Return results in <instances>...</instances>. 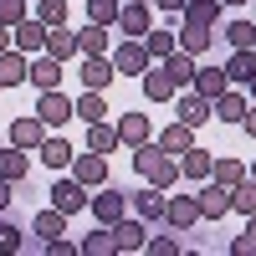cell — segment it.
Instances as JSON below:
<instances>
[{"instance_id":"1","label":"cell","mask_w":256,"mask_h":256,"mask_svg":"<svg viewBox=\"0 0 256 256\" xmlns=\"http://www.w3.org/2000/svg\"><path fill=\"white\" fill-rule=\"evenodd\" d=\"M134 169L148 180V184H159V190H169L180 180V164H174V154H164L159 144H138L134 148Z\"/></svg>"},{"instance_id":"2","label":"cell","mask_w":256,"mask_h":256,"mask_svg":"<svg viewBox=\"0 0 256 256\" xmlns=\"http://www.w3.org/2000/svg\"><path fill=\"white\" fill-rule=\"evenodd\" d=\"M195 200H200V220H220V216H230V184H220L216 174L200 184Z\"/></svg>"},{"instance_id":"3","label":"cell","mask_w":256,"mask_h":256,"mask_svg":"<svg viewBox=\"0 0 256 256\" xmlns=\"http://www.w3.org/2000/svg\"><path fill=\"white\" fill-rule=\"evenodd\" d=\"M113 67L123 72V77H144L148 72V46H144V36H128L123 46L113 52Z\"/></svg>"},{"instance_id":"4","label":"cell","mask_w":256,"mask_h":256,"mask_svg":"<svg viewBox=\"0 0 256 256\" xmlns=\"http://www.w3.org/2000/svg\"><path fill=\"white\" fill-rule=\"evenodd\" d=\"M36 118L46 123V128H62L67 118H77V108H72V102L62 98L56 88H46V92H41V102H36Z\"/></svg>"},{"instance_id":"5","label":"cell","mask_w":256,"mask_h":256,"mask_svg":"<svg viewBox=\"0 0 256 256\" xmlns=\"http://www.w3.org/2000/svg\"><path fill=\"white\" fill-rule=\"evenodd\" d=\"M174 113H180V123L200 128V123H210V118H216V102H210L205 92H184V98L174 102Z\"/></svg>"},{"instance_id":"6","label":"cell","mask_w":256,"mask_h":256,"mask_svg":"<svg viewBox=\"0 0 256 256\" xmlns=\"http://www.w3.org/2000/svg\"><path fill=\"white\" fill-rule=\"evenodd\" d=\"M174 92H180V82H174V72H169L164 62H159L154 72H144V98H148V102H169Z\"/></svg>"},{"instance_id":"7","label":"cell","mask_w":256,"mask_h":256,"mask_svg":"<svg viewBox=\"0 0 256 256\" xmlns=\"http://www.w3.org/2000/svg\"><path fill=\"white\" fill-rule=\"evenodd\" d=\"M164 220H169V230H190V226L200 220V200L195 195H174V200L164 205Z\"/></svg>"},{"instance_id":"8","label":"cell","mask_w":256,"mask_h":256,"mask_svg":"<svg viewBox=\"0 0 256 256\" xmlns=\"http://www.w3.org/2000/svg\"><path fill=\"white\" fill-rule=\"evenodd\" d=\"M52 205L67 210V216H72V210H82V205H88V184H82L77 174H72V180H56V184H52Z\"/></svg>"},{"instance_id":"9","label":"cell","mask_w":256,"mask_h":256,"mask_svg":"<svg viewBox=\"0 0 256 256\" xmlns=\"http://www.w3.org/2000/svg\"><path fill=\"white\" fill-rule=\"evenodd\" d=\"M128 210V195H118V190H102V195H92V220L98 226H118Z\"/></svg>"},{"instance_id":"10","label":"cell","mask_w":256,"mask_h":256,"mask_svg":"<svg viewBox=\"0 0 256 256\" xmlns=\"http://www.w3.org/2000/svg\"><path fill=\"white\" fill-rule=\"evenodd\" d=\"M82 88H92V92H102V88H108V82L118 77V67H113V62L108 56H82Z\"/></svg>"},{"instance_id":"11","label":"cell","mask_w":256,"mask_h":256,"mask_svg":"<svg viewBox=\"0 0 256 256\" xmlns=\"http://www.w3.org/2000/svg\"><path fill=\"white\" fill-rule=\"evenodd\" d=\"M0 82H6V88L31 82V62H26V52H20V46H6V52H0Z\"/></svg>"},{"instance_id":"12","label":"cell","mask_w":256,"mask_h":256,"mask_svg":"<svg viewBox=\"0 0 256 256\" xmlns=\"http://www.w3.org/2000/svg\"><path fill=\"white\" fill-rule=\"evenodd\" d=\"M180 174H190V180H210V174H216V154H210V148H184V154H180Z\"/></svg>"},{"instance_id":"13","label":"cell","mask_w":256,"mask_h":256,"mask_svg":"<svg viewBox=\"0 0 256 256\" xmlns=\"http://www.w3.org/2000/svg\"><path fill=\"white\" fill-rule=\"evenodd\" d=\"M154 144L164 148V154H184V148H195V128H190V123H180V118H174V123H169L164 134L154 138Z\"/></svg>"},{"instance_id":"14","label":"cell","mask_w":256,"mask_h":256,"mask_svg":"<svg viewBox=\"0 0 256 256\" xmlns=\"http://www.w3.org/2000/svg\"><path fill=\"white\" fill-rule=\"evenodd\" d=\"M72 174L88 184V190H98V184H108V164H102V159H98V148H92V154L72 159Z\"/></svg>"},{"instance_id":"15","label":"cell","mask_w":256,"mask_h":256,"mask_svg":"<svg viewBox=\"0 0 256 256\" xmlns=\"http://www.w3.org/2000/svg\"><path fill=\"white\" fill-rule=\"evenodd\" d=\"M41 138H46V123H41L36 113L10 123V144H20V148H41Z\"/></svg>"},{"instance_id":"16","label":"cell","mask_w":256,"mask_h":256,"mask_svg":"<svg viewBox=\"0 0 256 256\" xmlns=\"http://www.w3.org/2000/svg\"><path fill=\"white\" fill-rule=\"evenodd\" d=\"M118 138H123L128 148H138V144L154 138V128H148V118H144V113H123V118H118Z\"/></svg>"},{"instance_id":"17","label":"cell","mask_w":256,"mask_h":256,"mask_svg":"<svg viewBox=\"0 0 256 256\" xmlns=\"http://www.w3.org/2000/svg\"><path fill=\"white\" fill-rule=\"evenodd\" d=\"M226 77L230 82H256V46H241V52H230V62H226Z\"/></svg>"},{"instance_id":"18","label":"cell","mask_w":256,"mask_h":256,"mask_svg":"<svg viewBox=\"0 0 256 256\" xmlns=\"http://www.w3.org/2000/svg\"><path fill=\"white\" fill-rule=\"evenodd\" d=\"M31 82H36L41 92H46V88H56V82H62V56H52V52H41V56L31 62Z\"/></svg>"},{"instance_id":"19","label":"cell","mask_w":256,"mask_h":256,"mask_svg":"<svg viewBox=\"0 0 256 256\" xmlns=\"http://www.w3.org/2000/svg\"><path fill=\"white\" fill-rule=\"evenodd\" d=\"M26 169L31 164H26V154H20V144H0V180L16 184V180H26Z\"/></svg>"},{"instance_id":"20","label":"cell","mask_w":256,"mask_h":256,"mask_svg":"<svg viewBox=\"0 0 256 256\" xmlns=\"http://www.w3.org/2000/svg\"><path fill=\"white\" fill-rule=\"evenodd\" d=\"M36 154H41V164H46V169H67V164L77 159L67 138H41V148H36Z\"/></svg>"},{"instance_id":"21","label":"cell","mask_w":256,"mask_h":256,"mask_svg":"<svg viewBox=\"0 0 256 256\" xmlns=\"http://www.w3.org/2000/svg\"><path fill=\"white\" fill-rule=\"evenodd\" d=\"M164 205H169V200H164V190H159V184H144L138 195H134V210H138L144 220H159V216H164Z\"/></svg>"},{"instance_id":"22","label":"cell","mask_w":256,"mask_h":256,"mask_svg":"<svg viewBox=\"0 0 256 256\" xmlns=\"http://www.w3.org/2000/svg\"><path fill=\"white\" fill-rule=\"evenodd\" d=\"M118 26H123L128 36H148V31H154V26H148V6H144V0L123 6V10H118Z\"/></svg>"},{"instance_id":"23","label":"cell","mask_w":256,"mask_h":256,"mask_svg":"<svg viewBox=\"0 0 256 256\" xmlns=\"http://www.w3.org/2000/svg\"><path fill=\"white\" fill-rule=\"evenodd\" d=\"M226 88H230V77H226V67H200V72H195V92H205L210 102H216V98H220Z\"/></svg>"},{"instance_id":"24","label":"cell","mask_w":256,"mask_h":256,"mask_svg":"<svg viewBox=\"0 0 256 256\" xmlns=\"http://www.w3.org/2000/svg\"><path fill=\"white\" fill-rule=\"evenodd\" d=\"M113 236H118V251H138V246L148 241V230H144V216H138V220H128V216H123V220L113 226Z\"/></svg>"},{"instance_id":"25","label":"cell","mask_w":256,"mask_h":256,"mask_svg":"<svg viewBox=\"0 0 256 256\" xmlns=\"http://www.w3.org/2000/svg\"><path fill=\"white\" fill-rule=\"evenodd\" d=\"M246 108H251V102H246L241 92H230V88L216 98V118H220V123H241V118H246Z\"/></svg>"},{"instance_id":"26","label":"cell","mask_w":256,"mask_h":256,"mask_svg":"<svg viewBox=\"0 0 256 256\" xmlns=\"http://www.w3.org/2000/svg\"><path fill=\"white\" fill-rule=\"evenodd\" d=\"M36 236L41 241H56V236H67V210H41V216H36Z\"/></svg>"},{"instance_id":"27","label":"cell","mask_w":256,"mask_h":256,"mask_svg":"<svg viewBox=\"0 0 256 256\" xmlns=\"http://www.w3.org/2000/svg\"><path fill=\"white\" fill-rule=\"evenodd\" d=\"M16 46L20 52H46V26H41V20H20L16 26Z\"/></svg>"},{"instance_id":"28","label":"cell","mask_w":256,"mask_h":256,"mask_svg":"<svg viewBox=\"0 0 256 256\" xmlns=\"http://www.w3.org/2000/svg\"><path fill=\"white\" fill-rule=\"evenodd\" d=\"M77 52L82 56H102L108 52V31H102L98 20H88V31H77Z\"/></svg>"},{"instance_id":"29","label":"cell","mask_w":256,"mask_h":256,"mask_svg":"<svg viewBox=\"0 0 256 256\" xmlns=\"http://www.w3.org/2000/svg\"><path fill=\"white\" fill-rule=\"evenodd\" d=\"M210 26H195V20H184V31H180V46L190 52V56H200V52H210Z\"/></svg>"},{"instance_id":"30","label":"cell","mask_w":256,"mask_h":256,"mask_svg":"<svg viewBox=\"0 0 256 256\" xmlns=\"http://www.w3.org/2000/svg\"><path fill=\"white\" fill-rule=\"evenodd\" d=\"M123 138H118V128H108V123H88V148H98V154H113V148H118Z\"/></svg>"},{"instance_id":"31","label":"cell","mask_w":256,"mask_h":256,"mask_svg":"<svg viewBox=\"0 0 256 256\" xmlns=\"http://www.w3.org/2000/svg\"><path fill=\"white\" fill-rule=\"evenodd\" d=\"M118 251V236H113V226H98L92 236H82V256H108Z\"/></svg>"},{"instance_id":"32","label":"cell","mask_w":256,"mask_h":256,"mask_svg":"<svg viewBox=\"0 0 256 256\" xmlns=\"http://www.w3.org/2000/svg\"><path fill=\"white\" fill-rule=\"evenodd\" d=\"M46 52L52 56H77V31H62V26H46Z\"/></svg>"},{"instance_id":"33","label":"cell","mask_w":256,"mask_h":256,"mask_svg":"<svg viewBox=\"0 0 256 256\" xmlns=\"http://www.w3.org/2000/svg\"><path fill=\"white\" fill-rule=\"evenodd\" d=\"M164 67L174 72V82H180V88H184V82H195V72H200V67H195V56H190L184 46H180V52H169V56H164Z\"/></svg>"},{"instance_id":"34","label":"cell","mask_w":256,"mask_h":256,"mask_svg":"<svg viewBox=\"0 0 256 256\" xmlns=\"http://www.w3.org/2000/svg\"><path fill=\"white\" fill-rule=\"evenodd\" d=\"M72 108H77V118H82V123H98V118H108V102H102V92H92V88L82 92V98L72 102Z\"/></svg>"},{"instance_id":"35","label":"cell","mask_w":256,"mask_h":256,"mask_svg":"<svg viewBox=\"0 0 256 256\" xmlns=\"http://www.w3.org/2000/svg\"><path fill=\"white\" fill-rule=\"evenodd\" d=\"M184 20H195V26H216V20H220V0H190Z\"/></svg>"},{"instance_id":"36","label":"cell","mask_w":256,"mask_h":256,"mask_svg":"<svg viewBox=\"0 0 256 256\" xmlns=\"http://www.w3.org/2000/svg\"><path fill=\"white\" fill-rule=\"evenodd\" d=\"M230 210H241V216H256V180L246 174L236 190H230Z\"/></svg>"},{"instance_id":"37","label":"cell","mask_w":256,"mask_h":256,"mask_svg":"<svg viewBox=\"0 0 256 256\" xmlns=\"http://www.w3.org/2000/svg\"><path fill=\"white\" fill-rule=\"evenodd\" d=\"M144 46H148V56H159V62H164L169 52H180V36H174V31H148V36H144Z\"/></svg>"},{"instance_id":"38","label":"cell","mask_w":256,"mask_h":256,"mask_svg":"<svg viewBox=\"0 0 256 256\" xmlns=\"http://www.w3.org/2000/svg\"><path fill=\"white\" fill-rule=\"evenodd\" d=\"M220 36L230 41V52H241V46H256V26H251V20H230V26H226Z\"/></svg>"},{"instance_id":"39","label":"cell","mask_w":256,"mask_h":256,"mask_svg":"<svg viewBox=\"0 0 256 256\" xmlns=\"http://www.w3.org/2000/svg\"><path fill=\"white\" fill-rule=\"evenodd\" d=\"M118 0H88V20H98V26H118Z\"/></svg>"},{"instance_id":"40","label":"cell","mask_w":256,"mask_h":256,"mask_svg":"<svg viewBox=\"0 0 256 256\" xmlns=\"http://www.w3.org/2000/svg\"><path fill=\"white\" fill-rule=\"evenodd\" d=\"M36 20L41 26H62L67 20V0H36Z\"/></svg>"},{"instance_id":"41","label":"cell","mask_w":256,"mask_h":256,"mask_svg":"<svg viewBox=\"0 0 256 256\" xmlns=\"http://www.w3.org/2000/svg\"><path fill=\"white\" fill-rule=\"evenodd\" d=\"M230 256H256V216H246V230L230 241Z\"/></svg>"},{"instance_id":"42","label":"cell","mask_w":256,"mask_h":256,"mask_svg":"<svg viewBox=\"0 0 256 256\" xmlns=\"http://www.w3.org/2000/svg\"><path fill=\"white\" fill-rule=\"evenodd\" d=\"M246 174H251V169H241L236 159H216V180H220V184H241Z\"/></svg>"},{"instance_id":"43","label":"cell","mask_w":256,"mask_h":256,"mask_svg":"<svg viewBox=\"0 0 256 256\" xmlns=\"http://www.w3.org/2000/svg\"><path fill=\"white\" fill-rule=\"evenodd\" d=\"M26 20V0H0V26H20Z\"/></svg>"},{"instance_id":"44","label":"cell","mask_w":256,"mask_h":256,"mask_svg":"<svg viewBox=\"0 0 256 256\" xmlns=\"http://www.w3.org/2000/svg\"><path fill=\"white\" fill-rule=\"evenodd\" d=\"M26 241H20V230H16V220H0V251H20Z\"/></svg>"},{"instance_id":"45","label":"cell","mask_w":256,"mask_h":256,"mask_svg":"<svg viewBox=\"0 0 256 256\" xmlns=\"http://www.w3.org/2000/svg\"><path fill=\"white\" fill-rule=\"evenodd\" d=\"M144 251H154V256H180V241H174V236H154V241H144Z\"/></svg>"},{"instance_id":"46","label":"cell","mask_w":256,"mask_h":256,"mask_svg":"<svg viewBox=\"0 0 256 256\" xmlns=\"http://www.w3.org/2000/svg\"><path fill=\"white\" fill-rule=\"evenodd\" d=\"M154 6H159V10H169V16H184L190 0H154Z\"/></svg>"},{"instance_id":"47","label":"cell","mask_w":256,"mask_h":256,"mask_svg":"<svg viewBox=\"0 0 256 256\" xmlns=\"http://www.w3.org/2000/svg\"><path fill=\"white\" fill-rule=\"evenodd\" d=\"M241 128H246V134L256 138V102H251V108H246V118H241Z\"/></svg>"},{"instance_id":"48","label":"cell","mask_w":256,"mask_h":256,"mask_svg":"<svg viewBox=\"0 0 256 256\" xmlns=\"http://www.w3.org/2000/svg\"><path fill=\"white\" fill-rule=\"evenodd\" d=\"M10 205V180H0V210Z\"/></svg>"},{"instance_id":"49","label":"cell","mask_w":256,"mask_h":256,"mask_svg":"<svg viewBox=\"0 0 256 256\" xmlns=\"http://www.w3.org/2000/svg\"><path fill=\"white\" fill-rule=\"evenodd\" d=\"M10 46V26H0V52H6Z\"/></svg>"},{"instance_id":"50","label":"cell","mask_w":256,"mask_h":256,"mask_svg":"<svg viewBox=\"0 0 256 256\" xmlns=\"http://www.w3.org/2000/svg\"><path fill=\"white\" fill-rule=\"evenodd\" d=\"M220 6H246V0H220Z\"/></svg>"},{"instance_id":"51","label":"cell","mask_w":256,"mask_h":256,"mask_svg":"<svg viewBox=\"0 0 256 256\" xmlns=\"http://www.w3.org/2000/svg\"><path fill=\"white\" fill-rule=\"evenodd\" d=\"M251 180H256V164H251Z\"/></svg>"},{"instance_id":"52","label":"cell","mask_w":256,"mask_h":256,"mask_svg":"<svg viewBox=\"0 0 256 256\" xmlns=\"http://www.w3.org/2000/svg\"><path fill=\"white\" fill-rule=\"evenodd\" d=\"M251 98H256V82H251Z\"/></svg>"},{"instance_id":"53","label":"cell","mask_w":256,"mask_h":256,"mask_svg":"<svg viewBox=\"0 0 256 256\" xmlns=\"http://www.w3.org/2000/svg\"><path fill=\"white\" fill-rule=\"evenodd\" d=\"M0 92H6V82H0Z\"/></svg>"}]
</instances>
